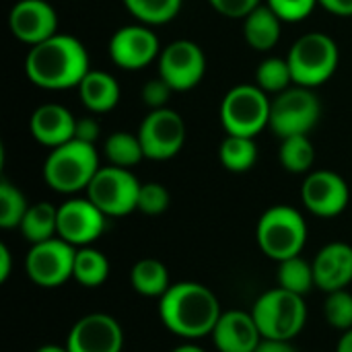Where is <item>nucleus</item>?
<instances>
[{
	"label": "nucleus",
	"instance_id": "14",
	"mask_svg": "<svg viewBox=\"0 0 352 352\" xmlns=\"http://www.w3.org/2000/svg\"><path fill=\"white\" fill-rule=\"evenodd\" d=\"M66 349L68 352H122L124 330L109 314H87L70 328Z\"/></svg>",
	"mask_w": 352,
	"mask_h": 352
},
{
	"label": "nucleus",
	"instance_id": "32",
	"mask_svg": "<svg viewBox=\"0 0 352 352\" xmlns=\"http://www.w3.org/2000/svg\"><path fill=\"white\" fill-rule=\"evenodd\" d=\"M31 204H27L25 194L12 186L10 182H0V227L2 229H19L27 210Z\"/></svg>",
	"mask_w": 352,
	"mask_h": 352
},
{
	"label": "nucleus",
	"instance_id": "23",
	"mask_svg": "<svg viewBox=\"0 0 352 352\" xmlns=\"http://www.w3.org/2000/svg\"><path fill=\"white\" fill-rule=\"evenodd\" d=\"M130 285L142 297L161 299L171 287L169 270L157 258H142L130 270Z\"/></svg>",
	"mask_w": 352,
	"mask_h": 352
},
{
	"label": "nucleus",
	"instance_id": "16",
	"mask_svg": "<svg viewBox=\"0 0 352 352\" xmlns=\"http://www.w3.org/2000/svg\"><path fill=\"white\" fill-rule=\"evenodd\" d=\"M161 54V43L151 25H126L109 39V58L124 70H142Z\"/></svg>",
	"mask_w": 352,
	"mask_h": 352
},
{
	"label": "nucleus",
	"instance_id": "44",
	"mask_svg": "<svg viewBox=\"0 0 352 352\" xmlns=\"http://www.w3.org/2000/svg\"><path fill=\"white\" fill-rule=\"evenodd\" d=\"M35 352H68V349H66V344L64 346L62 344H43Z\"/></svg>",
	"mask_w": 352,
	"mask_h": 352
},
{
	"label": "nucleus",
	"instance_id": "22",
	"mask_svg": "<svg viewBox=\"0 0 352 352\" xmlns=\"http://www.w3.org/2000/svg\"><path fill=\"white\" fill-rule=\"evenodd\" d=\"M283 23L285 21L268 4H260L243 19V37L254 50L268 52L278 43Z\"/></svg>",
	"mask_w": 352,
	"mask_h": 352
},
{
	"label": "nucleus",
	"instance_id": "37",
	"mask_svg": "<svg viewBox=\"0 0 352 352\" xmlns=\"http://www.w3.org/2000/svg\"><path fill=\"white\" fill-rule=\"evenodd\" d=\"M208 4L229 19H245L252 10H256L262 2L260 0H208Z\"/></svg>",
	"mask_w": 352,
	"mask_h": 352
},
{
	"label": "nucleus",
	"instance_id": "3",
	"mask_svg": "<svg viewBox=\"0 0 352 352\" xmlns=\"http://www.w3.org/2000/svg\"><path fill=\"white\" fill-rule=\"evenodd\" d=\"M99 167L95 144L72 138L56 148H50L43 163V179L54 192L76 194L89 188Z\"/></svg>",
	"mask_w": 352,
	"mask_h": 352
},
{
	"label": "nucleus",
	"instance_id": "8",
	"mask_svg": "<svg viewBox=\"0 0 352 352\" xmlns=\"http://www.w3.org/2000/svg\"><path fill=\"white\" fill-rule=\"evenodd\" d=\"M140 186L142 184L136 179L132 169L105 165L99 167L85 192L105 217H126L138 206Z\"/></svg>",
	"mask_w": 352,
	"mask_h": 352
},
{
	"label": "nucleus",
	"instance_id": "20",
	"mask_svg": "<svg viewBox=\"0 0 352 352\" xmlns=\"http://www.w3.org/2000/svg\"><path fill=\"white\" fill-rule=\"evenodd\" d=\"M74 128H76V118L70 113V109H66L60 103L39 105L29 120L31 136L47 148H56L72 140Z\"/></svg>",
	"mask_w": 352,
	"mask_h": 352
},
{
	"label": "nucleus",
	"instance_id": "10",
	"mask_svg": "<svg viewBox=\"0 0 352 352\" xmlns=\"http://www.w3.org/2000/svg\"><path fill=\"white\" fill-rule=\"evenodd\" d=\"M74 245L62 237H52L41 243H33L25 256V274L31 283L43 289H56L68 283L74 274Z\"/></svg>",
	"mask_w": 352,
	"mask_h": 352
},
{
	"label": "nucleus",
	"instance_id": "41",
	"mask_svg": "<svg viewBox=\"0 0 352 352\" xmlns=\"http://www.w3.org/2000/svg\"><path fill=\"white\" fill-rule=\"evenodd\" d=\"M10 270H12V256H10V250L8 245H0V283H6L8 276H10Z\"/></svg>",
	"mask_w": 352,
	"mask_h": 352
},
{
	"label": "nucleus",
	"instance_id": "11",
	"mask_svg": "<svg viewBox=\"0 0 352 352\" xmlns=\"http://www.w3.org/2000/svg\"><path fill=\"white\" fill-rule=\"evenodd\" d=\"M138 138L142 142L146 159L167 161L184 148L186 122L175 109H153L142 120L138 128Z\"/></svg>",
	"mask_w": 352,
	"mask_h": 352
},
{
	"label": "nucleus",
	"instance_id": "43",
	"mask_svg": "<svg viewBox=\"0 0 352 352\" xmlns=\"http://www.w3.org/2000/svg\"><path fill=\"white\" fill-rule=\"evenodd\" d=\"M171 352H206L204 349H200L198 344H194V342H184V344H179V346H175Z\"/></svg>",
	"mask_w": 352,
	"mask_h": 352
},
{
	"label": "nucleus",
	"instance_id": "42",
	"mask_svg": "<svg viewBox=\"0 0 352 352\" xmlns=\"http://www.w3.org/2000/svg\"><path fill=\"white\" fill-rule=\"evenodd\" d=\"M336 352H352V328L342 332V336L336 344Z\"/></svg>",
	"mask_w": 352,
	"mask_h": 352
},
{
	"label": "nucleus",
	"instance_id": "5",
	"mask_svg": "<svg viewBox=\"0 0 352 352\" xmlns=\"http://www.w3.org/2000/svg\"><path fill=\"white\" fill-rule=\"evenodd\" d=\"M252 316L266 340H293L301 334L307 322V305L301 295L285 291L280 287L262 293Z\"/></svg>",
	"mask_w": 352,
	"mask_h": 352
},
{
	"label": "nucleus",
	"instance_id": "2",
	"mask_svg": "<svg viewBox=\"0 0 352 352\" xmlns=\"http://www.w3.org/2000/svg\"><path fill=\"white\" fill-rule=\"evenodd\" d=\"M89 52L74 35L56 33L50 39L31 45L25 58L27 78L47 91L78 87L89 72Z\"/></svg>",
	"mask_w": 352,
	"mask_h": 352
},
{
	"label": "nucleus",
	"instance_id": "4",
	"mask_svg": "<svg viewBox=\"0 0 352 352\" xmlns=\"http://www.w3.org/2000/svg\"><path fill=\"white\" fill-rule=\"evenodd\" d=\"M256 241L262 254L274 262L301 256L307 243V223L303 214L289 204L270 206L258 221Z\"/></svg>",
	"mask_w": 352,
	"mask_h": 352
},
{
	"label": "nucleus",
	"instance_id": "12",
	"mask_svg": "<svg viewBox=\"0 0 352 352\" xmlns=\"http://www.w3.org/2000/svg\"><path fill=\"white\" fill-rule=\"evenodd\" d=\"M206 72V56L196 41L175 39L159 54V76L173 91H190Z\"/></svg>",
	"mask_w": 352,
	"mask_h": 352
},
{
	"label": "nucleus",
	"instance_id": "38",
	"mask_svg": "<svg viewBox=\"0 0 352 352\" xmlns=\"http://www.w3.org/2000/svg\"><path fill=\"white\" fill-rule=\"evenodd\" d=\"M99 132H101V126H99V122L93 116L82 118V120H76V128H74V138L76 140L95 144L97 138H99Z\"/></svg>",
	"mask_w": 352,
	"mask_h": 352
},
{
	"label": "nucleus",
	"instance_id": "29",
	"mask_svg": "<svg viewBox=\"0 0 352 352\" xmlns=\"http://www.w3.org/2000/svg\"><path fill=\"white\" fill-rule=\"evenodd\" d=\"M280 165L291 173H307L316 163V148L309 140V134H297L283 138L278 151Z\"/></svg>",
	"mask_w": 352,
	"mask_h": 352
},
{
	"label": "nucleus",
	"instance_id": "9",
	"mask_svg": "<svg viewBox=\"0 0 352 352\" xmlns=\"http://www.w3.org/2000/svg\"><path fill=\"white\" fill-rule=\"evenodd\" d=\"M322 116V105L311 87L293 85L272 99L270 128L280 138L309 134Z\"/></svg>",
	"mask_w": 352,
	"mask_h": 352
},
{
	"label": "nucleus",
	"instance_id": "40",
	"mask_svg": "<svg viewBox=\"0 0 352 352\" xmlns=\"http://www.w3.org/2000/svg\"><path fill=\"white\" fill-rule=\"evenodd\" d=\"M256 352H299L291 340H262Z\"/></svg>",
	"mask_w": 352,
	"mask_h": 352
},
{
	"label": "nucleus",
	"instance_id": "36",
	"mask_svg": "<svg viewBox=\"0 0 352 352\" xmlns=\"http://www.w3.org/2000/svg\"><path fill=\"white\" fill-rule=\"evenodd\" d=\"M171 93H175L171 87H169V82H165V78H161V76H157V78H151L144 87H142V101H144V105L146 107H151V111L153 109H163V107H167V103H169V99H171Z\"/></svg>",
	"mask_w": 352,
	"mask_h": 352
},
{
	"label": "nucleus",
	"instance_id": "25",
	"mask_svg": "<svg viewBox=\"0 0 352 352\" xmlns=\"http://www.w3.org/2000/svg\"><path fill=\"white\" fill-rule=\"evenodd\" d=\"M219 159L223 167L231 173H245L250 171L258 161V146L254 138L239 136V134H227V138L221 142Z\"/></svg>",
	"mask_w": 352,
	"mask_h": 352
},
{
	"label": "nucleus",
	"instance_id": "30",
	"mask_svg": "<svg viewBox=\"0 0 352 352\" xmlns=\"http://www.w3.org/2000/svg\"><path fill=\"white\" fill-rule=\"evenodd\" d=\"M256 85L266 93H283L295 85L293 70L287 58H264L256 68Z\"/></svg>",
	"mask_w": 352,
	"mask_h": 352
},
{
	"label": "nucleus",
	"instance_id": "39",
	"mask_svg": "<svg viewBox=\"0 0 352 352\" xmlns=\"http://www.w3.org/2000/svg\"><path fill=\"white\" fill-rule=\"evenodd\" d=\"M326 10L338 16H352V0H318Z\"/></svg>",
	"mask_w": 352,
	"mask_h": 352
},
{
	"label": "nucleus",
	"instance_id": "24",
	"mask_svg": "<svg viewBox=\"0 0 352 352\" xmlns=\"http://www.w3.org/2000/svg\"><path fill=\"white\" fill-rule=\"evenodd\" d=\"M19 231L31 245L58 237V206L50 202L31 204Z\"/></svg>",
	"mask_w": 352,
	"mask_h": 352
},
{
	"label": "nucleus",
	"instance_id": "18",
	"mask_svg": "<svg viewBox=\"0 0 352 352\" xmlns=\"http://www.w3.org/2000/svg\"><path fill=\"white\" fill-rule=\"evenodd\" d=\"M210 336L219 352H256L264 340L252 311L241 309L223 311Z\"/></svg>",
	"mask_w": 352,
	"mask_h": 352
},
{
	"label": "nucleus",
	"instance_id": "26",
	"mask_svg": "<svg viewBox=\"0 0 352 352\" xmlns=\"http://www.w3.org/2000/svg\"><path fill=\"white\" fill-rule=\"evenodd\" d=\"M107 276H109V260L103 252L95 250L93 245L76 250L72 278L78 285L87 289H95V287H101L107 280Z\"/></svg>",
	"mask_w": 352,
	"mask_h": 352
},
{
	"label": "nucleus",
	"instance_id": "21",
	"mask_svg": "<svg viewBox=\"0 0 352 352\" xmlns=\"http://www.w3.org/2000/svg\"><path fill=\"white\" fill-rule=\"evenodd\" d=\"M76 89L91 113H105L120 103V82L105 70H89Z\"/></svg>",
	"mask_w": 352,
	"mask_h": 352
},
{
	"label": "nucleus",
	"instance_id": "28",
	"mask_svg": "<svg viewBox=\"0 0 352 352\" xmlns=\"http://www.w3.org/2000/svg\"><path fill=\"white\" fill-rule=\"evenodd\" d=\"M276 283L280 289L291 291L295 295L305 297L314 287H316V278H314V264H309L307 260H303L301 256L289 258L278 262V270H276Z\"/></svg>",
	"mask_w": 352,
	"mask_h": 352
},
{
	"label": "nucleus",
	"instance_id": "1",
	"mask_svg": "<svg viewBox=\"0 0 352 352\" xmlns=\"http://www.w3.org/2000/svg\"><path fill=\"white\" fill-rule=\"evenodd\" d=\"M221 316L219 297L202 283H175L159 299L161 324L171 334L186 340L210 336Z\"/></svg>",
	"mask_w": 352,
	"mask_h": 352
},
{
	"label": "nucleus",
	"instance_id": "7",
	"mask_svg": "<svg viewBox=\"0 0 352 352\" xmlns=\"http://www.w3.org/2000/svg\"><path fill=\"white\" fill-rule=\"evenodd\" d=\"M272 99L258 85H237L221 101V122L227 134L256 138L270 126Z\"/></svg>",
	"mask_w": 352,
	"mask_h": 352
},
{
	"label": "nucleus",
	"instance_id": "33",
	"mask_svg": "<svg viewBox=\"0 0 352 352\" xmlns=\"http://www.w3.org/2000/svg\"><path fill=\"white\" fill-rule=\"evenodd\" d=\"M324 318L326 322L340 330L346 332L352 328V293L346 289L334 291V293H326V301H324Z\"/></svg>",
	"mask_w": 352,
	"mask_h": 352
},
{
	"label": "nucleus",
	"instance_id": "34",
	"mask_svg": "<svg viewBox=\"0 0 352 352\" xmlns=\"http://www.w3.org/2000/svg\"><path fill=\"white\" fill-rule=\"evenodd\" d=\"M169 202H171L169 190L163 184L148 182V184L140 186L136 210H140L142 214H148V217H159L169 208Z\"/></svg>",
	"mask_w": 352,
	"mask_h": 352
},
{
	"label": "nucleus",
	"instance_id": "31",
	"mask_svg": "<svg viewBox=\"0 0 352 352\" xmlns=\"http://www.w3.org/2000/svg\"><path fill=\"white\" fill-rule=\"evenodd\" d=\"M184 0H124V6L138 23L144 25H165L173 21L182 8Z\"/></svg>",
	"mask_w": 352,
	"mask_h": 352
},
{
	"label": "nucleus",
	"instance_id": "19",
	"mask_svg": "<svg viewBox=\"0 0 352 352\" xmlns=\"http://www.w3.org/2000/svg\"><path fill=\"white\" fill-rule=\"evenodd\" d=\"M314 278L324 293L346 289L352 283V245L344 241L324 245L314 258Z\"/></svg>",
	"mask_w": 352,
	"mask_h": 352
},
{
	"label": "nucleus",
	"instance_id": "27",
	"mask_svg": "<svg viewBox=\"0 0 352 352\" xmlns=\"http://www.w3.org/2000/svg\"><path fill=\"white\" fill-rule=\"evenodd\" d=\"M103 153L109 165L124 167V169H132L142 159H146L138 134H130V132H113L111 136H107L103 144Z\"/></svg>",
	"mask_w": 352,
	"mask_h": 352
},
{
	"label": "nucleus",
	"instance_id": "35",
	"mask_svg": "<svg viewBox=\"0 0 352 352\" xmlns=\"http://www.w3.org/2000/svg\"><path fill=\"white\" fill-rule=\"evenodd\" d=\"M318 4V0H268V6L287 23L303 21Z\"/></svg>",
	"mask_w": 352,
	"mask_h": 352
},
{
	"label": "nucleus",
	"instance_id": "13",
	"mask_svg": "<svg viewBox=\"0 0 352 352\" xmlns=\"http://www.w3.org/2000/svg\"><path fill=\"white\" fill-rule=\"evenodd\" d=\"M105 225L107 217L89 198H70L58 206V237L74 248L93 245Z\"/></svg>",
	"mask_w": 352,
	"mask_h": 352
},
{
	"label": "nucleus",
	"instance_id": "6",
	"mask_svg": "<svg viewBox=\"0 0 352 352\" xmlns=\"http://www.w3.org/2000/svg\"><path fill=\"white\" fill-rule=\"evenodd\" d=\"M287 60L293 70L295 85L320 87L324 85L338 68L340 52L336 41L322 33L311 31L301 35L287 54Z\"/></svg>",
	"mask_w": 352,
	"mask_h": 352
},
{
	"label": "nucleus",
	"instance_id": "17",
	"mask_svg": "<svg viewBox=\"0 0 352 352\" xmlns=\"http://www.w3.org/2000/svg\"><path fill=\"white\" fill-rule=\"evenodd\" d=\"M12 35L29 45H37L58 33V14L45 0H19L8 14Z\"/></svg>",
	"mask_w": 352,
	"mask_h": 352
},
{
	"label": "nucleus",
	"instance_id": "15",
	"mask_svg": "<svg viewBox=\"0 0 352 352\" xmlns=\"http://www.w3.org/2000/svg\"><path fill=\"white\" fill-rule=\"evenodd\" d=\"M301 200L311 214L320 219H332L346 210L351 190L342 175L336 171L320 169L307 173L301 186Z\"/></svg>",
	"mask_w": 352,
	"mask_h": 352
}]
</instances>
